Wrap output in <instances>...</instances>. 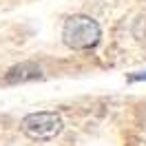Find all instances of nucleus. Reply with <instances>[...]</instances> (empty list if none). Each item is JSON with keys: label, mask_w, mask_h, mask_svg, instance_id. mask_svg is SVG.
<instances>
[{"label": "nucleus", "mask_w": 146, "mask_h": 146, "mask_svg": "<svg viewBox=\"0 0 146 146\" xmlns=\"http://www.w3.org/2000/svg\"><path fill=\"white\" fill-rule=\"evenodd\" d=\"M102 31L100 25L91 18V16H71L66 18L62 27V40L66 46L71 49H91L100 42Z\"/></svg>", "instance_id": "nucleus-1"}, {"label": "nucleus", "mask_w": 146, "mask_h": 146, "mask_svg": "<svg viewBox=\"0 0 146 146\" xmlns=\"http://www.w3.org/2000/svg\"><path fill=\"white\" fill-rule=\"evenodd\" d=\"M36 78H40V69L31 62L13 66V69L7 73V82H27V80H36Z\"/></svg>", "instance_id": "nucleus-3"}, {"label": "nucleus", "mask_w": 146, "mask_h": 146, "mask_svg": "<svg viewBox=\"0 0 146 146\" xmlns=\"http://www.w3.org/2000/svg\"><path fill=\"white\" fill-rule=\"evenodd\" d=\"M22 133L31 139H53L55 135H60L62 131V119L55 113H29L27 117L20 122Z\"/></svg>", "instance_id": "nucleus-2"}]
</instances>
